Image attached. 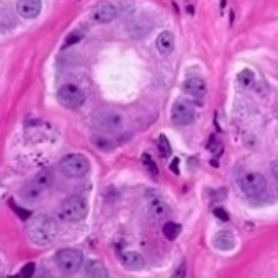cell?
Wrapping results in <instances>:
<instances>
[{
  "label": "cell",
  "mask_w": 278,
  "mask_h": 278,
  "mask_svg": "<svg viewBox=\"0 0 278 278\" xmlns=\"http://www.w3.org/2000/svg\"><path fill=\"white\" fill-rule=\"evenodd\" d=\"M27 232L32 243L39 246H45L53 242L57 237L58 225L54 218L39 215L29 222Z\"/></svg>",
  "instance_id": "6da1fadb"
},
{
  "label": "cell",
  "mask_w": 278,
  "mask_h": 278,
  "mask_svg": "<svg viewBox=\"0 0 278 278\" xmlns=\"http://www.w3.org/2000/svg\"><path fill=\"white\" fill-rule=\"evenodd\" d=\"M90 163L85 156L78 153H72L63 157L60 162L62 173L71 178H82L90 170Z\"/></svg>",
  "instance_id": "7a4b0ae2"
},
{
  "label": "cell",
  "mask_w": 278,
  "mask_h": 278,
  "mask_svg": "<svg viewBox=\"0 0 278 278\" xmlns=\"http://www.w3.org/2000/svg\"><path fill=\"white\" fill-rule=\"evenodd\" d=\"M89 212V204L84 197L75 195L66 200L61 209V216L64 220L78 222L85 218Z\"/></svg>",
  "instance_id": "3957f363"
},
{
  "label": "cell",
  "mask_w": 278,
  "mask_h": 278,
  "mask_svg": "<svg viewBox=\"0 0 278 278\" xmlns=\"http://www.w3.org/2000/svg\"><path fill=\"white\" fill-rule=\"evenodd\" d=\"M55 261L62 272L67 274H74L82 264L83 254L77 249L65 248L57 253Z\"/></svg>",
  "instance_id": "277c9868"
},
{
  "label": "cell",
  "mask_w": 278,
  "mask_h": 278,
  "mask_svg": "<svg viewBox=\"0 0 278 278\" xmlns=\"http://www.w3.org/2000/svg\"><path fill=\"white\" fill-rule=\"evenodd\" d=\"M57 99L65 107L74 109L81 106L85 99L83 92L73 84H65L57 92Z\"/></svg>",
  "instance_id": "5b68a950"
},
{
  "label": "cell",
  "mask_w": 278,
  "mask_h": 278,
  "mask_svg": "<svg viewBox=\"0 0 278 278\" xmlns=\"http://www.w3.org/2000/svg\"><path fill=\"white\" fill-rule=\"evenodd\" d=\"M54 177L52 171L44 169L40 171L25 189L28 198L35 199L52 186Z\"/></svg>",
  "instance_id": "8992f818"
},
{
  "label": "cell",
  "mask_w": 278,
  "mask_h": 278,
  "mask_svg": "<svg viewBox=\"0 0 278 278\" xmlns=\"http://www.w3.org/2000/svg\"><path fill=\"white\" fill-rule=\"evenodd\" d=\"M194 118L195 109L191 102L183 98L175 102L171 111V119L175 123L187 126L192 123Z\"/></svg>",
  "instance_id": "52a82bcc"
},
{
  "label": "cell",
  "mask_w": 278,
  "mask_h": 278,
  "mask_svg": "<svg viewBox=\"0 0 278 278\" xmlns=\"http://www.w3.org/2000/svg\"><path fill=\"white\" fill-rule=\"evenodd\" d=\"M243 192L248 196L257 197L266 191L267 181L262 175L258 173L246 174L241 181Z\"/></svg>",
  "instance_id": "ba28073f"
},
{
  "label": "cell",
  "mask_w": 278,
  "mask_h": 278,
  "mask_svg": "<svg viewBox=\"0 0 278 278\" xmlns=\"http://www.w3.org/2000/svg\"><path fill=\"white\" fill-rule=\"evenodd\" d=\"M149 210L151 216L157 219L165 218L170 208L164 197L155 189H150L146 194Z\"/></svg>",
  "instance_id": "9c48e42d"
},
{
  "label": "cell",
  "mask_w": 278,
  "mask_h": 278,
  "mask_svg": "<svg viewBox=\"0 0 278 278\" xmlns=\"http://www.w3.org/2000/svg\"><path fill=\"white\" fill-rule=\"evenodd\" d=\"M116 15L115 7L107 1H102L95 5L90 13V19L98 24L111 23Z\"/></svg>",
  "instance_id": "30bf717a"
},
{
  "label": "cell",
  "mask_w": 278,
  "mask_h": 278,
  "mask_svg": "<svg viewBox=\"0 0 278 278\" xmlns=\"http://www.w3.org/2000/svg\"><path fill=\"white\" fill-rule=\"evenodd\" d=\"M41 7V0H19L17 9L22 17L32 19L39 15Z\"/></svg>",
  "instance_id": "8fae6325"
},
{
  "label": "cell",
  "mask_w": 278,
  "mask_h": 278,
  "mask_svg": "<svg viewBox=\"0 0 278 278\" xmlns=\"http://www.w3.org/2000/svg\"><path fill=\"white\" fill-rule=\"evenodd\" d=\"M119 259L123 267L131 271H139L145 266V263L143 256L136 252L122 253L119 255Z\"/></svg>",
  "instance_id": "7c38bea8"
},
{
  "label": "cell",
  "mask_w": 278,
  "mask_h": 278,
  "mask_svg": "<svg viewBox=\"0 0 278 278\" xmlns=\"http://www.w3.org/2000/svg\"><path fill=\"white\" fill-rule=\"evenodd\" d=\"M212 245L218 250L228 251L235 246V238L229 231H219L212 239Z\"/></svg>",
  "instance_id": "4fadbf2b"
},
{
  "label": "cell",
  "mask_w": 278,
  "mask_h": 278,
  "mask_svg": "<svg viewBox=\"0 0 278 278\" xmlns=\"http://www.w3.org/2000/svg\"><path fill=\"white\" fill-rule=\"evenodd\" d=\"M183 89L188 94L197 98L204 97L207 91L206 82L199 77L187 79L183 84Z\"/></svg>",
  "instance_id": "5bb4252c"
},
{
  "label": "cell",
  "mask_w": 278,
  "mask_h": 278,
  "mask_svg": "<svg viewBox=\"0 0 278 278\" xmlns=\"http://www.w3.org/2000/svg\"><path fill=\"white\" fill-rule=\"evenodd\" d=\"M151 27L147 20L138 19L130 22L127 26V31L131 38L139 39L147 35L151 31Z\"/></svg>",
  "instance_id": "9a60e30c"
},
{
  "label": "cell",
  "mask_w": 278,
  "mask_h": 278,
  "mask_svg": "<svg viewBox=\"0 0 278 278\" xmlns=\"http://www.w3.org/2000/svg\"><path fill=\"white\" fill-rule=\"evenodd\" d=\"M156 45L161 55L164 56L170 55L174 47V39L172 33L169 31H164L160 33L157 39Z\"/></svg>",
  "instance_id": "2e32d148"
},
{
  "label": "cell",
  "mask_w": 278,
  "mask_h": 278,
  "mask_svg": "<svg viewBox=\"0 0 278 278\" xmlns=\"http://www.w3.org/2000/svg\"><path fill=\"white\" fill-rule=\"evenodd\" d=\"M97 120L101 127L109 130L120 128L122 123L121 116L113 113L102 114Z\"/></svg>",
  "instance_id": "e0dca14e"
},
{
  "label": "cell",
  "mask_w": 278,
  "mask_h": 278,
  "mask_svg": "<svg viewBox=\"0 0 278 278\" xmlns=\"http://www.w3.org/2000/svg\"><path fill=\"white\" fill-rule=\"evenodd\" d=\"M85 272L90 277H107V270L102 263L97 260H90L86 263Z\"/></svg>",
  "instance_id": "ac0fdd59"
},
{
  "label": "cell",
  "mask_w": 278,
  "mask_h": 278,
  "mask_svg": "<svg viewBox=\"0 0 278 278\" xmlns=\"http://www.w3.org/2000/svg\"><path fill=\"white\" fill-rule=\"evenodd\" d=\"M182 230L181 225L174 222H169L165 224L163 228L164 236L170 241L177 239Z\"/></svg>",
  "instance_id": "d6986e66"
},
{
  "label": "cell",
  "mask_w": 278,
  "mask_h": 278,
  "mask_svg": "<svg viewBox=\"0 0 278 278\" xmlns=\"http://www.w3.org/2000/svg\"><path fill=\"white\" fill-rule=\"evenodd\" d=\"M157 147L159 154L163 158H169L172 154L171 145L167 137L160 134L157 141Z\"/></svg>",
  "instance_id": "ffe728a7"
},
{
  "label": "cell",
  "mask_w": 278,
  "mask_h": 278,
  "mask_svg": "<svg viewBox=\"0 0 278 278\" xmlns=\"http://www.w3.org/2000/svg\"><path fill=\"white\" fill-rule=\"evenodd\" d=\"M238 79L240 85L246 88H250L255 82V76L252 70L245 69L240 72Z\"/></svg>",
  "instance_id": "44dd1931"
},
{
  "label": "cell",
  "mask_w": 278,
  "mask_h": 278,
  "mask_svg": "<svg viewBox=\"0 0 278 278\" xmlns=\"http://www.w3.org/2000/svg\"><path fill=\"white\" fill-rule=\"evenodd\" d=\"M207 148L211 154L215 157L221 156L223 152L222 144L214 136L210 137Z\"/></svg>",
  "instance_id": "7402d4cb"
},
{
  "label": "cell",
  "mask_w": 278,
  "mask_h": 278,
  "mask_svg": "<svg viewBox=\"0 0 278 278\" xmlns=\"http://www.w3.org/2000/svg\"><path fill=\"white\" fill-rule=\"evenodd\" d=\"M143 164L146 169L152 175H156L158 174L159 170L154 160L148 153H144L142 157Z\"/></svg>",
  "instance_id": "603a6c76"
},
{
  "label": "cell",
  "mask_w": 278,
  "mask_h": 278,
  "mask_svg": "<svg viewBox=\"0 0 278 278\" xmlns=\"http://www.w3.org/2000/svg\"><path fill=\"white\" fill-rule=\"evenodd\" d=\"M83 34L78 31L71 32L65 39L64 47L66 48L75 44L83 38Z\"/></svg>",
  "instance_id": "cb8c5ba5"
},
{
  "label": "cell",
  "mask_w": 278,
  "mask_h": 278,
  "mask_svg": "<svg viewBox=\"0 0 278 278\" xmlns=\"http://www.w3.org/2000/svg\"><path fill=\"white\" fill-rule=\"evenodd\" d=\"M214 215L223 222L228 221L229 216L226 211L222 208H216L213 211Z\"/></svg>",
  "instance_id": "d4e9b609"
},
{
  "label": "cell",
  "mask_w": 278,
  "mask_h": 278,
  "mask_svg": "<svg viewBox=\"0 0 278 278\" xmlns=\"http://www.w3.org/2000/svg\"><path fill=\"white\" fill-rule=\"evenodd\" d=\"M35 270V266L33 263H29L26 265L21 270L20 274L25 277L31 276Z\"/></svg>",
  "instance_id": "484cf974"
},
{
  "label": "cell",
  "mask_w": 278,
  "mask_h": 278,
  "mask_svg": "<svg viewBox=\"0 0 278 278\" xmlns=\"http://www.w3.org/2000/svg\"><path fill=\"white\" fill-rule=\"evenodd\" d=\"M270 169H271L273 176L278 181V160H275L270 164Z\"/></svg>",
  "instance_id": "4316f807"
},
{
  "label": "cell",
  "mask_w": 278,
  "mask_h": 278,
  "mask_svg": "<svg viewBox=\"0 0 278 278\" xmlns=\"http://www.w3.org/2000/svg\"><path fill=\"white\" fill-rule=\"evenodd\" d=\"M179 163V159L178 158H174V159L173 160L172 163L171 164V170H172L176 174H178L179 172L178 169Z\"/></svg>",
  "instance_id": "83f0119b"
},
{
  "label": "cell",
  "mask_w": 278,
  "mask_h": 278,
  "mask_svg": "<svg viewBox=\"0 0 278 278\" xmlns=\"http://www.w3.org/2000/svg\"><path fill=\"white\" fill-rule=\"evenodd\" d=\"M184 267L183 266H181L179 269H178L175 273H174L175 277H182L181 274H184Z\"/></svg>",
  "instance_id": "f1b7e54d"
}]
</instances>
